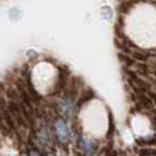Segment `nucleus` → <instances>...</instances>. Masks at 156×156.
Returning <instances> with one entry per match:
<instances>
[{
  "label": "nucleus",
  "instance_id": "nucleus-1",
  "mask_svg": "<svg viewBox=\"0 0 156 156\" xmlns=\"http://www.w3.org/2000/svg\"><path fill=\"white\" fill-rule=\"evenodd\" d=\"M54 129L58 140L61 143H65L69 140V129L68 126L66 123V121L63 119H58L54 122Z\"/></svg>",
  "mask_w": 156,
  "mask_h": 156
},
{
  "label": "nucleus",
  "instance_id": "nucleus-2",
  "mask_svg": "<svg viewBox=\"0 0 156 156\" xmlns=\"http://www.w3.org/2000/svg\"><path fill=\"white\" fill-rule=\"evenodd\" d=\"M7 110H8V113L11 114V116L13 117V120L16 121V126H25L26 125V120H25V117H23L21 107H20L16 101L8 102Z\"/></svg>",
  "mask_w": 156,
  "mask_h": 156
},
{
  "label": "nucleus",
  "instance_id": "nucleus-3",
  "mask_svg": "<svg viewBox=\"0 0 156 156\" xmlns=\"http://www.w3.org/2000/svg\"><path fill=\"white\" fill-rule=\"evenodd\" d=\"M78 146L80 149L86 154V155H92L96 150V146L93 141L85 136H79L78 139Z\"/></svg>",
  "mask_w": 156,
  "mask_h": 156
},
{
  "label": "nucleus",
  "instance_id": "nucleus-4",
  "mask_svg": "<svg viewBox=\"0 0 156 156\" xmlns=\"http://www.w3.org/2000/svg\"><path fill=\"white\" fill-rule=\"evenodd\" d=\"M132 6H133V1H130V0H128V1H122V2H120V5L117 6V11H119L120 13H122V14H126V13H128V12L130 11Z\"/></svg>",
  "mask_w": 156,
  "mask_h": 156
},
{
  "label": "nucleus",
  "instance_id": "nucleus-5",
  "mask_svg": "<svg viewBox=\"0 0 156 156\" xmlns=\"http://www.w3.org/2000/svg\"><path fill=\"white\" fill-rule=\"evenodd\" d=\"M133 58L135 59V60H139V61H142V62H144V61L148 60V55L146 54V53H142V52H140V51L134 52Z\"/></svg>",
  "mask_w": 156,
  "mask_h": 156
},
{
  "label": "nucleus",
  "instance_id": "nucleus-6",
  "mask_svg": "<svg viewBox=\"0 0 156 156\" xmlns=\"http://www.w3.org/2000/svg\"><path fill=\"white\" fill-rule=\"evenodd\" d=\"M119 58H121V61H125L127 66H133L134 65V60L132 59V58H129L127 54L120 53V54H119Z\"/></svg>",
  "mask_w": 156,
  "mask_h": 156
},
{
  "label": "nucleus",
  "instance_id": "nucleus-7",
  "mask_svg": "<svg viewBox=\"0 0 156 156\" xmlns=\"http://www.w3.org/2000/svg\"><path fill=\"white\" fill-rule=\"evenodd\" d=\"M6 94H7V96L9 98V99H12L13 101L16 100V99H18V93H16V90L14 89V88H8L7 92H6Z\"/></svg>",
  "mask_w": 156,
  "mask_h": 156
},
{
  "label": "nucleus",
  "instance_id": "nucleus-8",
  "mask_svg": "<svg viewBox=\"0 0 156 156\" xmlns=\"http://www.w3.org/2000/svg\"><path fill=\"white\" fill-rule=\"evenodd\" d=\"M28 156H40V154L35 149H32V150H30V153H28Z\"/></svg>",
  "mask_w": 156,
  "mask_h": 156
}]
</instances>
